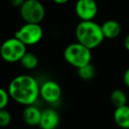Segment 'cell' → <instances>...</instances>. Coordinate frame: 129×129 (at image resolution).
Returning a JSON list of instances; mask_svg holds the SVG:
<instances>
[{"instance_id":"6da1fadb","label":"cell","mask_w":129,"mask_h":129,"mask_svg":"<svg viewBox=\"0 0 129 129\" xmlns=\"http://www.w3.org/2000/svg\"><path fill=\"white\" fill-rule=\"evenodd\" d=\"M10 97L22 105L34 104L40 96V86L30 75H19L13 78L8 87Z\"/></svg>"},{"instance_id":"7a4b0ae2","label":"cell","mask_w":129,"mask_h":129,"mask_svg":"<svg viewBox=\"0 0 129 129\" xmlns=\"http://www.w3.org/2000/svg\"><path fill=\"white\" fill-rule=\"evenodd\" d=\"M77 42L87 48L95 49L105 39L100 25L93 20H81L75 29Z\"/></svg>"},{"instance_id":"3957f363","label":"cell","mask_w":129,"mask_h":129,"mask_svg":"<svg viewBox=\"0 0 129 129\" xmlns=\"http://www.w3.org/2000/svg\"><path fill=\"white\" fill-rule=\"evenodd\" d=\"M64 57L69 64L78 69L91 62V50L78 42L71 43L64 49Z\"/></svg>"},{"instance_id":"277c9868","label":"cell","mask_w":129,"mask_h":129,"mask_svg":"<svg viewBox=\"0 0 129 129\" xmlns=\"http://www.w3.org/2000/svg\"><path fill=\"white\" fill-rule=\"evenodd\" d=\"M26 52L27 45L15 36L6 40L0 47V56L8 63L20 62Z\"/></svg>"},{"instance_id":"5b68a950","label":"cell","mask_w":129,"mask_h":129,"mask_svg":"<svg viewBox=\"0 0 129 129\" xmlns=\"http://www.w3.org/2000/svg\"><path fill=\"white\" fill-rule=\"evenodd\" d=\"M20 9L26 23L40 24L45 17L44 6L39 0H26Z\"/></svg>"},{"instance_id":"8992f818","label":"cell","mask_w":129,"mask_h":129,"mask_svg":"<svg viewBox=\"0 0 129 129\" xmlns=\"http://www.w3.org/2000/svg\"><path fill=\"white\" fill-rule=\"evenodd\" d=\"M14 36L27 46L35 45L42 40L43 30L40 24L26 23L15 33Z\"/></svg>"},{"instance_id":"52a82bcc","label":"cell","mask_w":129,"mask_h":129,"mask_svg":"<svg viewBox=\"0 0 129 129\" xmlns=\"http://www.w3.org/2000/svg\"><path fill=\"white\" fill-rule=\"evenodd\" d=\"M61 95V87L56 81H46L40 86V96L48 104H55L58 102Z\"/></svg>"},{"instance_id":"ba28073f","label":"cell","mask_w":129,"mask_h":129,"mask_svg":"<svg viewBox=\"0 0 129 129\" xmlns=\"http://www.w3.org/2000/svg\"><path fill=\"white\" fill-rule=\"evenodd\" d=\"M98 12L95 0H78L75 4L76 15L81 20H93Z\"/></svg>"},{"instance_id":"9c48e42d","label":"cell","mask_w":129,"mask_h":129,"mask_svg":"<svg viewBox=\"0 0 129 129\" xmlns=\"http://www.w3.org/2000/svg\"><path fill=\"white\" fill-rule=\"evenodd\" d=\"M60 122V117L56 110L45 109L42 111L39 126L42 129H56Z\"/></svg>"},{"instance_id":"30bf717a","label":"cell","mask_w":129,"mask_h":129,"mask_svg":"<svg viewBox=\"0 0 129 129\" xmlns=\"http://www.w3.org/2000/svg\"><path fill=\"white\" fill-rule=\"evenodd\" d=\"M41 117L42 111L34 104L27 105L22 112V118H23L24 122L30 126L39 125Z\"/></svg>"},{"instance_id":"8fae6325","label":"cell","mask_w":129,"mask_h":129,"mask_svg":"<svg viewBox=\"0 0 129 129\" xmlns=\"http://www.w3.org/2000/svg\"><path fill=\"white\" fill-rule=\"evenodd\" d=\"M113 118L118 126L122 129H129V106L123 105L115 109Z\"/></svg>"},{"instance_id":"7c38bea8","label":"cell","mask_w":129,"mask_h":129,"mask_svg":"<svg viewBox=\"0 0 129 129\" xmlns=\"http://www.w3.org/2000/svg\"><path fill=\"white\" fill-rule=\"evenodd\" d=\"M101 27H102L104 38H107V39H114L118 37L121 33V26L117 20H106L103 23Z\"/></svg>"},{"instance_id":"4fadbf2b","label":"cell","mask_w":129,"mask_h":129,"mask_svg":"<svg viewBox=\"0 0 129 129\" xmlns=\"http://www.w3.org/2000/svg\"><path fill=\"white\" fill-rule=\"evenodd\" d=\"M20 62L23 67V68L27 69V70H33V69L37 67L39 60H38V57L36 54L27 51L21 57Z\"/></svg>"},{"instance_id":"5bb4252c","label":"cell","mask_w":129,"mask_h":129,"mask_svg":"<svg viewBox=\"0 0 129 129\" xmlns=\"http://www.w3.org/2000/svg\"><path fill=\"white\" fill-rule=\"evenodd\" d=\"M111 104L116 108H118L126 104L127 96L123 90L115 89L111 94Z\"/></svg>"},{"instance_id":"9a60e30c","label":"cell","mask_w":129,"mask_h":129,"mask_svg":"<svg viewBox=\"0 0 129 129\" xmlns=\"http://www.w3.org/2000/svg\"><path fill=\"white\" fill-rule=\"evenodd\" d=\"M78 75L83 81H90L95 75V68L91 63L78 68Z\"/></svg>"},{"instance_id":"2e32d148","label":"cell","mask_w":129,"mask_h":129,"mask_svg":"<svg viewBox=\"0 0 129 129\" xmlns=\"http://www.w3.org/2000/svg\"><path fill=\"white\" fill-rule=\"evenodd\" d=\"M12 121V115L6 109L0 110V127H6Z\"/></svg>"},{"instance_id":"e0dca14e","label":"cell","mask_w":129,"mask_h":129,"mask_svg":"<svg viewBox=\"0 0 129 129\" xmlns=\"http://www.w3.org/2000/svg\"><path fill=\"white\" fill-rule=\"evenodd\" d=\"M10 95L8 93V90L6 91L5 88H0V110L6 109V106L9 104Z\"/></svg>"},{"instance_id":"ac0fdd59","label":"cell","mask_w":129,"mask_h":129,"mask_svg":"<svg viewBox=\"0 0 129 129\" xmlns=\"http://www.w3.org/2000/svg\"><path fill=\"white\" fill-rule=\"evenodd\" d=\"M123 81L125 85L129 88V67L125 71L123 74Z\"/></svg>"},{"instance_id":"d6986e66","label":"cell","mask_w":129,"mask_h":129,"mask_svg":"<svg viewBox=\"0 0 129 129\" xmlns=\"http://www.w3.org/2000/svg\"><path fill=\"white\" fill-rule=\"evenodd\" d=\"M25 1L26 0H9L11 6H13V7H20Z\"/></svg>"},{"instance_id":"ffe728a7","label":"cell","mask_w":129,"mask_h":129,"mask_svg":"<svg viewBox=\"0 0 129 129\" xmlns=\"http://www.w3.org/2000/svg\"><path fill=\"white\" fill-rule=\"evenodd\" d=\"M124 46H125V50L129 51V34L125 36V40H124Z\"/></svg>"},{"instance_id":"44dd1931","label":"cell","mask_w":129,"mask_h":129,"mask_svg":"<svg viewBox=\"0 0 129 129\" xmlns=\"http://www.w3.org/2000/svg\"><path fill=\"white\" fill-rule=\"evenodd\" d=\"M54 3H56V4L57 5H63V4H66V3H67L69 1V0H52Z\"/></svg>"}]
</instances>
